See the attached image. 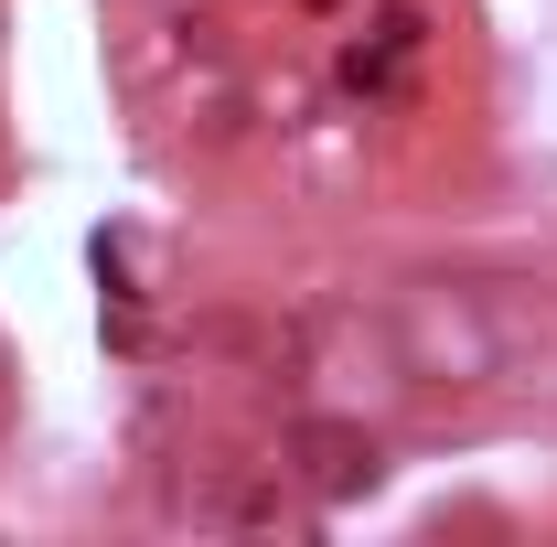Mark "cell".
I'll return each instance as SVG.
<instances>
[{"label": "cell", "mask_w": 557, "mask_h": 547, "mask_svg": "<svg viewBox=\"0 0 557 547\" xmlns=\"http://www.w3.org/2000/svg\"><path fill=\"white\" fill-rule=\"evenodd\" d=\"M0 376H11V365H0Z\"/></svg>", "instance_id": "3"}, {"label": "cell", "mask_w": 557, "mask_h": 547, "mask_svg": "<svg viewBox=\"0 0 557 547\" xmlns=\"http://www.w3.org/2000/svg\"><path fill=\"white\" fill-rule=\"evenodd\" d=\"M397 365H408L418 387H483L504 376V333L483 323V301L472 290H408L397 301Z\"/></svg>", "instance_id": "1"}, {"label": "cell", "mask_w": 557, "mask_h": 547, "mask_svg": "<svg viewBox=\"0 0 557 547\" xmlns=\"http://www.w3.org/2000/svg\"><path fill=\"white\" fill-rule=\"evenodd\" d=\"M278 473L300 483L311 505H354V494H375L386 451H375V429H364V418H289V440H278Z\"/></svg>", "instance_id": "2"}]
</instances>
